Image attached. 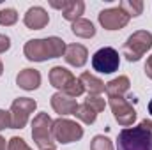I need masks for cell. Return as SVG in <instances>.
I'll list each match as a JSON object with an SVG mask.
<instances>
[{
    "label": "cell",
    "mask_w": 152,
    "mask_h": 150,
    "mask_svg": "<svg viewBox=\"0 0 152 150\" xmlns=\"http://www.w3.org/2000/svg\"><path fill=\"white\" fill-rule=\"evenodd\" d=\"M23 53L32 62H46L48 58H58L66 53V42L57 36L46 39H30L25 42Z\"/></svg>",
    "instance_id": "6da1fadb"
},
{
    "label": "cell",
    "mask_w": 152,
    "mask_h": 150,
    "mask_svg": "<svg viewBox=\"0 0 152 150\" xmlns=\"http://www.w3.org/2000/svg\"><path fill=\"white\" fill-rule=\"evenodd\" d=\"M117 150H152V134L142 124L126 127L118 133Z\"/></svg>",
    "instance_id": "7a4b0ae2"
},
{
    "label": "cell",
    "mask_w": 152,
    "mask_h": 150,
    "mask_svg": "<svg viewBox=\"0 0 152 150\" xmlns=\"http://www.w3.org/2000/svg\"><path fill=\"white\" fill-rule=\"evenodd\" d=\"M32 138L41 150H55L57 141L53 138V120L48 113H37L34 117Z\"/></svg>",
    "instance_id": "3957f363"
},
{
    "label": "cell",
    "mask_w": 152,
    "mask_h": 150,
    "mask_svg": "<svg viewBox=\"0 0 152 150\" xmlns=\"http://www.w3.org/2000/svg\"><path fill=\"white\" fill-rule=\"evenodd\" d=\"M152 48V34L149 30H136L134 34H131L124 48L122 53L129 62H138L149 50Z\"/></svg>",
    "instance_id": "277c9868"
},
{
    "label": "cell",
    "mask_w": 152,
    "mask_h": 150,
    "mask_svg": "<svg viewBox=\"0 0 152 150\" xmlns=\"http://www.w3.org/2000/svg\"><path fill=\"white\" fill-rule=\"evenodd\" d=\"M53 138L57 143H62V145L75 143L83 138V127L75 120L60 117V118L53 120Z\"/></svg>",
    "instance_id": "5b68a950"
},
{
    "label": "cell",
    "mask_w": 152,
    "mask_h": 150,
    "mask_svg": "<svg viewBox=\"0 0 152 150\" xmlns=\"http://www.w3.org/2000/svg\"><path fill=\"white\" fill-rule=\"evenodd\" d=\"M118 66H120L118 51L110 46L97 50L92 57V67H94V71H97L101 74H112L115 71H118Z\"/></svg>",
    "instance_id": "8992f818"
},
{
    "label": "cell",
    "mask_w": 152,
    "mask_h": 150,
    "mask_svg": "<svg viewBox=\"0 0 152 150\" xmlns=\"http://www.w3.org/2000/svg\"><path fill=\"white\" fill-rule=\"evenodd\" d=\"M37 108V103L28 97H18L11 104V120H12V129H23L30 118V113Z\"/></svg>",
    "instance_id": "52a82bcc"
},
{
    "label": "cell",
    "mask_w": 152,
    "mask_h": 150,
    "mask_svg": "<svg viewBox=\"0 0 152 150\" xmlns=\"http://www.w3.org/2000/svg\"><path fill=\"white\" fill-rule=\"evenodd\" d=\"M110 108L113 111L115 120L122 127H131L136 120V110L131 106V103L124 97H110Z\"/></svg>",
    "instance_id": "ba28073f"
},
{
    "label": "cell",
    "mask_w": 152,
    "mask_h": 150,
    "mask_svg": "<svg viewBox=\"0 0 152 150\" xmlns=\"http://www.w3.org/2000/svg\"><path fill=\"white\" fill-rule=\"evenodd\" d=\"M129 16L120 9V7H110V9H103L99 12V23L101 27H104L106 30H120L129 23Z\"/></svg>",
    "instance_id": "9c48e42d"
},
{
    "label": "cell",
    "mask_w": 152,
    "mask_h": 150,
    "mask_svg": "<svg viewBox=\"0 0 152 150\" xmlns=\"http://www.w3.org/2000/svg\"><path fill=\"white\" fill-rule=\"evenodd\" d=\"M23 23L27 28H32V30H41L44 28L48 23H50V16L48 12L42 9V7H30L27 12H25V18H23Z\"/></svg>",
    "instance_id": "30bf717a"
},
{
    "label": "cell",
    "mask_w": 152,
    "mask_h": 150,
    "mask_svg": "<svg viewBox=\"0 0 152 150\" xmlns=\"http://www.w3.org/2000/svg\"><path fill=\"white\" fill-rule=\"evenodd\" d=\"M51 108L58 113L60 117H64V115H75L76 108H78V103L73 97H69V95H66L62 92H57V94L51 95Z\"/></svg>",
    "instance_id": "8fae6325"
},
{
    "label": "cell",
    "mask_w": 152,
    "mask_h": 150,
    "mask_svg": "<svg viewBox=\"0 0 152 150\" xmlns=\"http://www.w3.org/2000/svg\"><path fill=\"white\" fill-rule=\"evenodd\" d=\"M64 58L69 66L73 67H83L87 64V58H88V51L83 44H69L66 46V53H64Z\"/></svg>",
    "instance_id": "7c38bea8"
},
{
    "label": "cell",
    "mask_w": 152,
    "mask_h": 150,
    "mask_svg": "<svg viewBox=\"0 0 152 150\" xmlns=\"http://www.w3.org/2000/svg\"><path fill=\"white\" fill-rule=\"evenodd\" d=\"M73 81H75L73 73L67 71V69L62 67V66H55V67L50 71V83H51L55 88H58V92H64Z\"/></svg>",
    "instance_id": "4fadbf2b"
},
{
    "label": "cell",
    "mask_w": 152,
    "mask_h": 150,
    "mask_svg": "<svg viewBox=\"0 0 152 150\" xmlns=\"http://www.w3.org/2000/svg\"><path fill=\"white\" fill-rule=\"evenodd\" d=\"M16 83L23 90H36L41 85V73L36 69H23L16 76Z\"/></svg>",
    "instance_id": "5bb4252c"
},
{
    "label": "cell",
    "mask_w": 152,
    "mask_h": 150,
    "mask_svg": "<svg viewBox=\"0 0 152 150\" xmlns=\"http://www.w3.org/2000/svg\"><path fill=\"white\" fill-rule=\"evenodd\" d=\"M129 78L127 76H118L112 81L106 83V94L108 97H124L127 92H129Z\"/></svg>",
    "instance_id": "9a60e30c"
},
{
    "label": "cell",
    "mask_w": 152,
    "mask_h": 150,
    "mask_svg": "<svg viewBox=\"0 0 152 150\" xmlns=\"http://www.w3.org/2000/svg\"><path fill=\"white\" fill-rule=\"evenodd\" d=\"M80 81L83 83L85 90H88V94H94V95L103 94L104 88H106V83H103L99 78H96V76L90 74V73H83V74L80 76Z\"/></svg>",
    "instance_id": "2e32d148"
},
{
    "label": "cell",
    "mask_w": 152,
    "mask_h": 150,
    "mask_svg": "<svg viewBox=\"0 0 152 150\" xmlns=\"http://www.w3.org/2000/svg\"><path fill=\"white\" fill-rule=\"evenodd\" d=\"M71 30H73V34H75V36L83 37V39H90V37H94V36H96L94 23H92V21H88V20H83V18L76 20L75 23L71 25Z\"/></svg>",
    "instance_id": "e0dca14e"
},
{
    "label": "cell",
    "mask_w": 152,
    "mask_h": 150,
    "mask_svg": "<svg viewBox=\"0 0 152 150\" xmlns=\"http://www.w3.org/2000/svg\"><path fill=\"white\" fill-rule=\"evenodd\" d=\"M83 11H85V2H81V0H69L67 7L62 11V16H64V20L75 23L76 20H80Z\"/></svg>",
    "instance_id": "ac0fdd59"
},
{
    "label": "cell",
    "mask_w": 152,
    "mask_h": 150,
    "mask_svg": "<svg viewBox=\"0 0 152 150\" xmlns=\"http://www.w3.org/2000/svg\"><path fill=\"white\" fill-rule=\"evenodd\" d=\"M75 117H76V118H80L83 124L90 125V124H94V122H96L97 113L94 111L87 103H83V104H78V108H76V111H75Z\"/></svg>",
    "instance_id": "d6986e66"
},
{
    "label": "cell",
    "mask_w": 152,
    "mask_h": 150,
    "mask_svg": "<svg viewBox=\"0 0 152 150\" xmlns=\"http://www.w3.org/2000/svg\"><path fill=\"white\" fill-rule=\"evenodd\" d=\"M118 7L129 16V18H134V16H140L142 11H143V2L142 0H122L118 4Z\"/></svg>",
    "instance_id": "ffe728a7"
},
{
    "label": "cell",
    "mask_w": 152,
    "mask_h": 150,
    "mask_svg": "<svg viewBox=\"0 0 152 150\" xmlns=\"http://www.w3.org/2000/svg\"><path fill=\"white\" fill-rule=\"evenodd\" d=\"M90 150H113V143H112L110 138H106L103 134H97L90 141Z\"/></svg>",
    "instance_id": "44dd1931"
},
{
    "label": "cell",
    "mask_w": 152,
    "mask_h": 150,
    "mask_svg": "<svg viewBox=\"0 0 152 150\" xmlns=\"http://www.w3.org/2000/svg\"><path fill=\"white\" fill-rule=\"evenodd\" d=\"M18 21V12L16 9L12 7H5L0 11V25H5V27H11Z\"/></svg>",
    "instance_id": "7402d4cb"
},
{
    "label": "cell",
    "mask_w": 152,
    "mask_h": 150,
    "mask_svg": "<svg viewBox=\"0 0 152 150\" xmlns=\"http://www.w3.org/2000/svg\"><path fill=\"white\" fill-rule=\"evenodd\" d=\"M85 103H87L96 113H101L103 110H104V106H106L104 99H103L101 95H94V94H88L87 99H85Z\"/></svg>",
    "instance_id": "603a6c76"
},
{
    "label": "cell",
    "mask_w": 152,
    "mask_h": 150,
    "mask_svg": "<svg viewBox=\"0 0 152 150\" xmlns=\"http://www.w3.org/2000/svg\"><path fill=\"white\" fill-rule=\"evenodd\" d=\"M7 150H32V149L25 143V140H23V138L12 136V138L9 140V143H7Z\"/></svg>",
    "instance_id": "cb8c5ba5"
},
{
    "label": "cell",
    "mask_w": 152,
    "mask_h": 150,
    "mask_svg": "<svg viewBox=\"0 0 152 150\" xmlns=\"http://www.w3.org/2000/svg\"><path fill=\"white\" fill-rule=\"evenodd\" d=\"M4 129H12V120H11V113L0 110V131Z\"/></svg>",
    "instance_id": "d4e9b609"
},
{
    "label": "cell",
    "mask_w": 152,
    "mask_h": 150,
    "mask_svg": "<svg viewBox=\"0 0 152 150\" xmlns=\"http://www.w3.org/2000/svg\"><path fill=\"white\" fill-rule=\"evenodd\" d=\"M11 48V39L4 34H0V53H5Z\"/></svg>",
    "instance_id": "484cf974"
},
{
    "label": "cell",
    "mask_w": 152,
    "mask_h": 150,
    "mask_svg": "<svg viewBox=\"0 0 152 150\" xmlns=\"http://www.w3.org/2000/svg\"><path fill=\"white\" fill-rule=\"evenodd\" d=\"M67 4H69V0H62V2H55V0H51V2H50V5H51V7L60 9V11H64V9L67 7Z\"/></svg>",
    "instance_id": "4316f807"
},
{
    "label": "cell",
    "mask_w": 152,
    "mask_h": 150,
    "mask_svg": "<svg viewBox=\"0 0 152 150\" xmlns=\"http://www.w3.org/2000/svg\"><path fill=\"white\" fill-rule=\"evenodd\" d=\"M145 74H147V78L152 79V55L147 58V62H145Z\"/></svg>",
    "instance_id": "83f0119b"
},
{
    "label": "cell",
    "mask_w": 152,
    "mask_h": 150,
    "mask_svg": "<svg viewBox=\"0 0 152 150\" xmlns=\"http://www.w3.org/2000/svg\"><path fill=\"white\" fill-rule=\"evenodd\" d=\"M140 124H142V125H143V127H145V129L152 134V120H147V118H145V120H142Z\"/></svg>",
    "instance_id": "f1b7e54d"
},
{
    "label": "cell",
    "mask_w": 152,
    "mask_h": 150,
    "mask_svg": "<svg viewBox=\"0 0 152 150\" xmlns=\"http://www.w3.org/2000/svg\"><path fill=\"white\" fill-rule=\"evenodd\" d=\"M5 147H7V145H5V140L0 136V150H5Z\"/></svg>",
    "instance_id": "f546056e"
},
{
    "label": "cell",
    "mask_w": 152,
    "mask_h": 150,
    "mask_svg": "<svg viewBox=\"0 0 152 150\" xmlns=\"http://www.w3.org/2000/svg\"><path fill=\"white\" fill-rule=\"evenodd\" d=\"M147 108H149V113H151V117H152V99L149 101V106H147Z\"/></svg>",
    "instance_id": "4dcf8cb0"
},
{
    "label": "cell",
    "mask_w": 152,
    "mask_h": 150,
    "mask_svg": "<svg viewBox=\"0 0 152 150\" xmlns=\"http://www.w3.org/2000/svg\"><path fill=\"white\" fill-rule=\"evenodd\" d=\"M2 73H4V64H2V60H0V76H2Z\"/></svg>",
    "instance_id": "1f68e13d"
}]
</instances>
